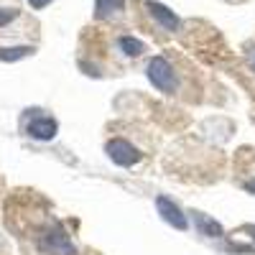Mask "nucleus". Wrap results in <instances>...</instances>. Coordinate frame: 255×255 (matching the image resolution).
Wrapping results in <instances>:
<instances>
[{"mask_svg": "<svg viewBox=\"0 0 255 255\" xmlns=\"http://www.w3.org/2000/svg\"><path fill=\"white\" fill-rule=\"evenodd\" d=\"M38 110H28V120H26V133L33 140H54L59 133V123L49 115H33Z\"/></svg>", "mask_w": 255, "mask_h": 255, "instance_id": "nucleus-4", "label": "nucleus"}, {"mask_svg": "<svg viewBox=\"0 0 255 255\" xmlns=\"http://www.w3.org/2000/svg\"><path fill=\"white\" fill-rule=\"evenodd\" d=\"M15 18H18V8H0V26H8Z\"/></svg>", "mask_w": 255, "mask_h": 255, "instance_id": "nucleus-11", "label": "nucleus"}, {"mask_svg": "<svg viewBox=\"0 0 255 255\" xmlns=\"http://www.w3.org/2000/svg\"><path fill=\"white\" fill-rule=\"evenodd\" d=\"M245 191H250V194L255 197V176H253L250 181H245Z\"/></svg>", "mask_w": 255, "mask_h": 255, "instance_id": "nucleus-13", "label": "nucleus"}, {"mask_svg": "<svg viewBox=\"0 0 255 255\" xmlns=\"http://www.w3.org/2000/svg\"><path fill=\"white\" fill-rule=\"evenodd\" d=\"M125 13V0H95L97 20H115Z\"/></svg>", "mask_w": 255, "mask_h": 255, "instance_id": "nucleus-7", "label": "nucleus"}, {"mask_svg": "<svg viewBox=\"0 0 255 255\" xmlns=\"http://www.w3.org/2000/svg\"><path fill=\"white\" fill-rule=\"evenodd\" d=\"M248 61H250V67H253V72H255V46H250V51H248Z\"/></svg>", "mask_w": 255, "mask_h": 255, "instance_id": "nucleus-14", "label": "nucleus"}, {"mask_svg": "<svg viewBox=\"0 0 255 255\" xmlns=\"http://www.w3.org/2000/svg\"><path fill=\"white\" fill-rule=\"evenodd\" d=\"M118 51L123 56H128V59H138V56H143L145 44L140 38H135V36H120L118 38Z\"/></svg>", "mask_w": 255, "mask_h": 255, "instance_id": "nucleus-9", "label": "nucleus"}, {"mask_svg": "<svg viewBox=\"0 0 255 255\" xmlns=\"http://www.w3.org/2000/svg\"><path fill=\"white\" fill-rule=\"evenodd\" d=\"M105 153H108V158H110L115 166H123V168H130V166H135V163L143 158V153L138 151L133 143H128L125 138H113V140H108V143H105Z\"/></svg>", "mask_w": 255, "mask_h": 255, "instance_id": "nucleus-3", "label": "nucleus"}, {"mask_svg": "<svg viewBox=\"0 0 255 255\" xmlns=\"http://www.w3.org/2000/svg\"><path fill=\"white\" fill-rule=\"evenodd\" d=\"M156 209H158L161 220L166 225H171L174 230H179V232H186L189 230V217L181 212V207L174 199H168L166 194H158L156 197Z\"/></svg>", "mask_w": 255, "mask_h": 255, "instance_id": "nucleus-6", "label": "nucleus"}, {"mask_svg": "<svg viewBox=\"0 0 255 255\" xmlns=\"http://www.w3.org/2000/svg\"><path fill=\"white\" fill-rule=\"evenodd\" d=\"M49 3H54V0H28V5H31L33 10H41V8H46Z\"/></svg>", "mask_w": 255, "mask_h": 255, "instance_id": "nucleus-12", "label": "nucleus"}, {"mask_svg": "<svg viewBox=\"0 0 255 255\" xmlns=\"http://www.w3.org/2000/svg\"><path fill=\"white\" fill-rule=\"evenodd\" d=\"M143 5H145L148 15L156 20V26L161 31H168V33L181 31V18L176 15V10H171V8L163 5V3H158V0H145Z\"/></svg>", "mask_w": 255, "mask_h": 255, "instance_id": "nucleus-5", "label": "nucleus"}, {"mask_svg": "<svg viewBox=\"0 0 255 255\" xmlns=\"http://www.w3.org/2000/svg\"><path fill=\"white\" fill-rule=\"evenodd\" d=\"M194 215V225H197V230L202 232L204 238H225V227L217 222V220H212V217H207V215H202V212H191Z\"/></svg>", "mask_w": 255, "mask_h": 255, "instance_id": "nucleus-8", "label": "nucleus"}, {"mask_svg": "<svg viewBox=\"0 0 255 255\" xmlns=\"http://www.w3.org/2000/svg\"><path fill=\"white\" fill-rule=\"evenodd\" d=\"M33 46H8V49H0V61H20V59H26V56H33Z\"/></svg>", "mask_w": 255, "mask_h": 255, "instance_id": "nucleus-10", "label": "nucleus"}, {"mask_svg": "<svg viewBox=\"0 0 255 255\" xmlns=\"http://www.w3.org/2000/svg\"><path fill=\"white\" fill-rule=\"evenodd\" d=\"M38 248L46 255H77L74 243L69 240V235L64 232L61 225H51L38 240Z\"/></svg>", "mask_w": 255, "mask_h": 255, "instance_id": "nucleus-2", "label": "nucleus"}, {"mask_svg": "<svg viewBox=\"0 0 255 255\" xmlns=\"http://www.w3.org/2000/svg\"><path fill=\"white\" fill-rule=\"evenodd\" d=\"M145 77H148V82H151L158 92H166V95H174L179 90V82H181L176 67L166 56H151V59H148Z\"/></svg>", "mask_w": 255, "mask_h": 255, "instance_id": "nucleus-1", "label": "nucleus"}]
</instances>
